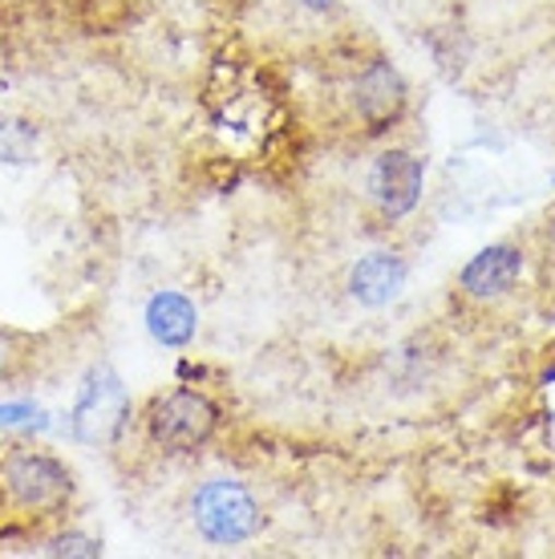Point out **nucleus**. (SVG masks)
<instances>
[{
    "label": "nucleus",
    "mask_w": 555,
    "mask_h": 559,
    "mask_svg": "<svg viewBox=\"0 0 555 559\" xmlns=\"http://www.w3.org/2000/svg\"><path fill=\"white\" fill-rule=\"evenodd\" d=\"M130 418V393L110 365H94L85 373V385L73 402L70 426L73 438L85 447H110Z\"/></svg>",
    "instance_id": "1"
},
{
    "label": "nucleus",
    "mask_w": 555,
    "mask_h": 559,
    "mask_svg": "<svg viewBox=\"0 0 555 559\" xmlns=\"http://www.w3.org/2000/svg\"><path fill=\"white\" fill-rule=\"evenodd\" d=\"M194 527L211 544H244L260 532V507L239 483H208L194 495Z\"/></svg>",
    "instance_id": "2"
},
{
    "label": "nucleus",
    "mask_w": 555,
    "mask_h": 559,
    "mask_svg": "<svg viewBox=\"0 0 555 559\" xmlns=\"http://www.w3.org/2000/svg\"><path fill=\"white\" fill-rule=\"evenodd\" d=\"M4 487H9L16 507L37 511V515H54L70 503L73 478L57 459L28 450V454H13L4 462Z\"/></svg>",
    "instance_id": "3"
},
{
    "label": "nucleus",
    "mask_w": 555,
    "mask_h": 559,
    "mask_svg": "<svg viewBox=\"0 0 555 559\" xmlns=\"http://www.w3.org/2000/svg\"><path fill=\"white\" fill-rule=\"evenodd\" d=\"M220 426V409L215 402H208L203 393L179 390L163 397L151 409V433L154 442H163L167 450H194L203 447Z\"/></svg>",
    "instance_id": "4"
},
{
    "label": "nucleus",
    "mask_w": 555,
    "mask_h": 559,
    "mask_svg": "<svg viewBox=\"0 0 555 559\" xmlns=\"http://www.w3.org/2000/svg\"><path fill=\"white\" fill-rule=\"evenodd\" d=\"M422 179H426L422 158H414L410 151H386L369 170V191L389 219H402L422 199Z\"/></svg>",
    "instance_id": "5"
},
{
    "label": "nucleus",
    "mask_w": 555,
    "mask_h": 559,
    "mask_svg": "<svg viewBox=\"0 0 555 559\" xmlns=\"http://www.w3.org/2000/svg\"><path fill=\"white\" fill-rule=\"evenodd\" d=\"M405 110V82L389 61H374L369 70L357 78V114L369 130L389 127L398 114Z\"/></svg>",
    "instance_id": "6"
},
{
    "label": "nucleus",
    "mask_w": 555,
    "mask_h": 559,
    "mask_svg": "<svg viewBox=\"0 0 555 559\" xmlns=\"http://www.w3.org/2000/svg\"><path fill=\"white\" fill-rule=\"evenodd\" d=\"M402 288H405V264L389 252H369L362 264L353 267V276H349L353 300H362V305H369V308H381V305H389V300H398Z\"/></svg>",
    "instance_id": "7"
},
{
    "label": "nucleus",
    "mask_w": 555,
    "mask_h": 559,
    "mask_svg": "<svg viewBox=\"0 0 555 559\" xmlns=\"http://www.w3.org/2000/svg\"><path fill=\"white\" fill-rule=\"evenodd\" d=\"M519 272H523V252L495 243L462 267V288L471 296H503L519 280Z\"/></svg>",
    "instance_id": "8"
},
{
    "label": "nucleus",
    "mask_w": 555,
    "mask_h": 559,
    "mask_svg": "<svg viewBox=\"0 0 555 559\" xmlns=\"http://www.w3.org/2000/svg\"><path fill=\"white\" fill-rule=\"evenodd\" d=\"M194 305L187 296L179 293H158L151 296V305H146V329L158 345H167V349H182V345H191L194 336Z\"/></svg>",
    "instance_id": "9"
},
{
    "label": "nucleus",
    "mask_w": 555,
    "mask_h": 559,
    "mask_svg": "<svg viewBox=\"0 0 555 559\" xmlns=\"http://www.w3.org/2000/svg\"><path fill=\"white\" fill-rule=\"evenodd\" d=\"M45 430V409L16 402V406H0V430Z\"/></svg>",
    "instance_id": "10"
},
{
    "label": "nucleus",
    "mask_w": 555,
    "mask_h": 559,
    "mask_svg": "<svg viewBox=\"0 0 555 559\" xmlns=\"http://www.w3.org/2000/svg\"><path fill=\"white\" fill-rule=\"evenodd\" d=\"M45 551H49V556H85V559H94V556H102V544H97V539H90V535H61V539H54Z\"/></svg>",
    "instance_id": "11"
},
{
    "label": "nucleus",
    "mask_w": 555,
    "mask_h": 559,
    "mask_svg": "<svg viewBox=\"0 0 555 559\" xmlns=\"http://www.w3.org/2000/svg\"><path fill=\"white\" fill-rule=\"evenodd\" d=\"M16 353H13V341L0 333V378H9V369H13Z\"/></svg>",
    "instance_id": "12"
},
{
    "label": "nucleus",
    "mask_w": 555,
    "mask_h": 559,
    "mask_svg": "<svg viewBox=\"0 0 555 559\" xmlns=\"http://www.w3.org/2000/svg\"><path fill=\"white\" fill-rule=\"evenodd\" d=\"M300 4H308V9H329L333 0H300Z\"/></svg>",
    "instance_id": "13"
}]
</instances>
